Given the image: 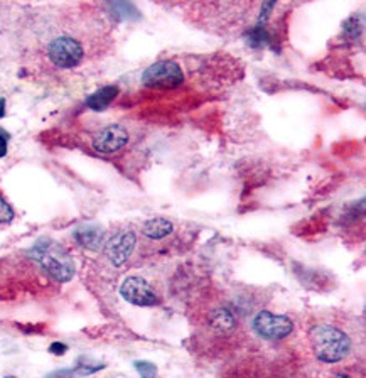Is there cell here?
<instances>
[{"instance_id": "5bb4252c", "label": "cell", "mask_w": 366, "mask_h": 378, "mask_svg": "<svg viewBox=\"0 0 366 378\" xmlns=\"http://www.w3.org/2000/svg\"><path fill=\"white\" fill-rule=\"evenodd\" d=\"M210 322L213 328L219 329V331H230L235 328L236 319L233 316V313L228 309H216L213 311L210 316Z\"/></svg>"}, {"instance_id": "7c38bea8", "label": "cell", "mask_w": 366, "mask_h": 378, "mask_svg": "<svg viewBox=\"0 0 366 378\" xmlns=\"http://www.w3.org/2000/svg\"><path fill=\"white\" fill-rule=\"evenodd\" d=\"M247 42L251 47H265L274 44V38L267 24H257V26L250 27L247 34Z\"/></svg>"}, {"instance_id": "5b68a950", "label": "cell", "mask_w": 366, "mask_h": 378, "mask_svg": "<svg viewBox=\"0 0 366 378\" xmlns=\"http://www.w3.org/2000/svg\"><path fill=\"white\" fill-rule=\"evenodd\" d=\"M251 328L263 340L281 341L292 333L294 322L287 316L274 314L270 311H260L251 321Z\"/></svg>"}, {"instance_id": "52a82bcc", "label": "cell", "mask_w": 366, "mask_h": 378, "mask_svg": "<svg viewBox=\"0 0 366 378\" xmlns=\"http://www.w3.org/2000/svg\"><path fill=\"white\" fill-rule=\"evenodd\" d=\"M137 245V236L132 230H122L106 240L103 245V252L106 258L113 263L115 267L124 265L133 254V248Z\"/></svg>"}, {"instance_id": "e0dca14e", "label": "cell", "mask_w": 366, "mask_h": 378, "mask_svg": "<svg viewBox=\"0 0 366 378\" xmlns=\"http://www.w3.org/2000/svg\"><path fill=\"white\" fill-rule=\"evenodd\" d=\"M137 372L140 373L142 378H156L157 377V366L151 361H135L133 363Z\"/></svg>"}, {"instance_id": "7402d4cb", "label": "cell", "mask_w": 366, "mask_h": 378, "mask_svg": "<svg viewBox=\"0 0 366 378\" xmlns=\"http://www.w3.org/2000/svg\"><path fill=\"white\" fill-rule=\"evenodd\" d=\"M336 378H349V377H346V375H338Z\"/></svg>"}, {"instance_id": "8fae6325", "label": "cell", "mask_w": 366, "mask_h": 378, "mask_svg": "<svg viewBox=\"0 0 366 378\" xmlns=\"http://www.w3.org/2000/svg\"><path fill=\"white\" fill-rule=\"evenodd\" d=\"M74 238L81 247L97 250L103 243V231L97 227H81L74 231Z\"/></svg>"}, {"instance_id": "6da1fadb", "label": "cell", "mask_w": 366, "mask_h": 378, "mask_svg": "<svg viewBox=\"0 0 366 378\" xmlns=\"http://www.w3.org/2000/svg\"><path fill=\"white\" fill-rule=\"evenodd\" d=\"M310 346L322 363H340L351 353V340L333 324H317L310 329Z\"/></svg>"}, {"instance_id": "ba28073f", "label": "cell", "mask_w": 366, "mask_h": 378, "mask_svg": "<svg viewBox=\"0 0 366 378\" xmlns=\"http://www.w3.org/2000/svg\"><path fill=\"white\" fill-rule=\"evenodd\" d=\"M93 149L100 154H115L128 144V132L124 125L112 124L93 137Z\"/></svg>"}, {"instance_id": "277c9868", "label": "cell", "mask_w": 366, "mask_h": 378, "mask_svg": "<svg viewBox=\"0 0 366 378\" xmlns=\"http://www.w3.org/2000/svg\"><path fill=\"white\" fill-rule=\"evenodd\" d=\"M183 81L184 73L181 66L169 59L157 61L142 74V83L149 88H176V86L183 85Z\"/></svg>"}, {"instance_id": "2e32d148", "label": "cell", "mask_w": 366, "mask_h": 378, "mask_svg": "<svg viewBox=\"0 0 366 378\" xmlns=\"http://www.w3.org/2000/svg\"><path fill=\"white\" fill-rule=\"evenodd\" d=\"M113 9V12L118 15V17H124V19H130V17H139V12L133 9L132 3L127 2H117L112 3L110 6Z\"/></svg>"}, {"instance_id": "30bf717a", "label": "cell", "mask_w": 366, "mask_h": 378, "mask_svg": "<svg viewBox=\"0 0 366 378\" xmlns=\"http://www.w3.org/2000/svg\"><path fill=\"white\" fill-rule=\"evenodd\" d=\"M172 223L169 222L167 218H163V216H156V218L147 220L142 227V233H144L147 238L151 240H163L165 236L172 233Z\"/></svg>"}, {"instance_id": "3957f363", "label": "cell", "mask_w": 366, "mask_h": 378, "mask_svg": "<svg viewBox=\"0 0 366 378\" xmlns=\"http://www.w3.org/2000/svg\"><path fill=\"white\" fill-rule=\"evenodd\" d=\"M47 59L59 69L76 68L85 58V47L73 35H58L47 44Z\"/></svg>"}, {"instance_id": "ffe728a7", "label": "cell", "mask_w": 366, "mask_h": 378, "mask_svg": "<svg viewBox=\"0 0 366 378\" xmlns=\"http://www.w3.org/2000/svg\"><path fill=\"white\" fill-rule=\"evenodd\" d=\"M49 352L54 353V354H65L66 352H68V346L63 345V343H53V345L49 346Z\"/></svg>"}, {"instance_id": "44dd1931", "label": "cell", "mask_w": 366, "mask_h": 378, "mask_svg": "<svg viewBox=\"0 0 366 378\" xmlns=\"http://www.w3.org/2000/svg\"><path fill=\"white\" fill-rule=\"evenodd\" d=\"M6 115V100H0V118Z\"/></svg>"}, {"instance_id": "8992f818", "label": "cell", "mask_w": 366, "mask_h": 378, "mask_svg": "<svg viewBox=\"0 0 366 378\" xmlns=\"http://www.w3.org/2000/svg\"><path fill=\"white\" fill-rule=\"evenodd\" d=\"M120 295L130 304L139 307H152L159 302V295L152 289L151 284L137 275L125 279L120 286Z\"/></svg>"}, {"instance_id": "4fadbf2b", "label": "cell", "mask_w": 366, "mask_h": 378, "mask_svg": "<svg viewBox=\"0 0 366 378\" xmlns=\"http://www.w3.org/2000/svg\"><path fill=\"white\" fill-rule=\"evenodd\" d=\"M105 368V365H98V366H90V365H78L74 368L69 370H59V372L51 373L46 378H85L92 373H97L98 370Z\"/></svg>"}, {"instance_id": "9c48e42d", "label": "cell", "mask_w": 366, "mask_h": 378, "mask_svg": "<svg viewBox=\"0 0 366 378\" xmlns=\"http://www.w3.org/2000/svg\"><path fill=\"white\" fill-rule=\"evenodd\" d=\"M118 92H120V90H118V86L115 85L103 86V88L97 90V92L86 98V106L92 108L93 112H103V110H106L112 105V101L117 98Z\"/></svg>"}, {"instance_id": "7a4b0ae2", "label": "cell", "mask_w": 366, "mask_h": 378, "mask_svg": "<svg viewBox=\"0 0 366 378\" xmlns=\"http://www.w3.org/2000/svg\"><path fill=\"white\" fill-rule=\"evenodd\" d=\"M29 257L35 260L54 281L69 282L74 275V262L65 247L53 240H39L29 250Z\"/></svg>"}, {"instance_id": "d6986e66", "label": "cell", "mask_w": 366, "mask_h": 378, "mask_svg": "<svg viewBox=\"0 0 366 378\" xmlns=\"http://www.w3.org/2000/svg\"><path fill=\"white\" fill-rule=\"evenodd\" d=\"M7 145H9V133L0 129V159L7 156Z\"/></svg>"}, {"instance_id": "9a60e30c", "label": "cell", "mask_w": 366, "mask_h": 378, "mask_svg": "<svg viewBox=\"0 0 366 378\" xmlns=\"http://www.w3.org/2000/svg\"><path fill=\"white\" fill-rule=\"evenodd\" d=\"M363 26H365L363 15L354 14L348 19V21L344 22V26L342 27H344V34L348 35L349 39H356V38H360L361 33H363Z\"/></svg>"}, {"instance_id": "ac0fdd59", "label": "cell", "mask_w": 366, "mask_h": 378, "mask_svg": "<svg viewBox=\"0 0 366 378\" xmlns=\"http://www.w3.org/2000/svg\"><path fill=\"white\" fill-rule=\"evenodd\" d=\"M14 216L15 215H14V210H12V206L6 199H3V196L0 195V223L12 222Z\"/></svg>"}]
</instances>
